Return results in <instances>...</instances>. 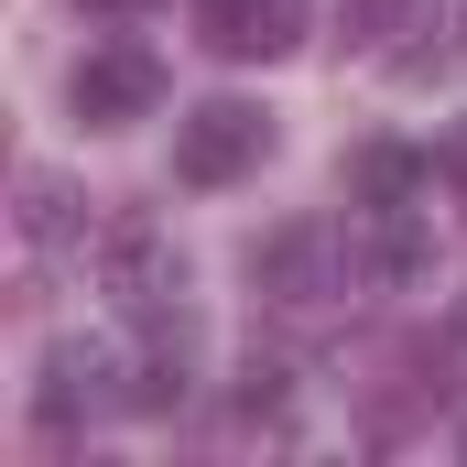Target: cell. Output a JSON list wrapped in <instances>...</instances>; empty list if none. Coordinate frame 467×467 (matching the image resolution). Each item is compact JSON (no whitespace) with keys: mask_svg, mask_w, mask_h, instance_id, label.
Listing matches in <instances>:
<instances>
[{"mask_svg":"<svg viewBox=\"0 0 467 467\" xmlns=\"http://www.w3.org/2000/svg\"><path fill=\"white\" fill-rule=\"evenodd\" d=\"M250 283L272 294V305H294V316H316V305H337L358 283V250L348 229H327V218H294V229H272L250 250Z\"/></svg>","mask_w":467,"mask_h":467,"instance_id":"6da1fadb","label":"cell"},{"mask_svg":"<svg viewBox=\"0 0 467 467\" xmlns=\"http://www.w3.org/2000/svg\"><path fill=\"white\" fill-rule=\"evenodd\" d=\"M119 402H130V348L119 337H55L44 348V391H33L44 435H77V424H99Z\"/></svg>","mask_w":467,"mask_h":467,"instance_id":"7a4b0ae2","label":"cell"},{"mask_svg":"<svg viewBox=\"0 0 467 467\" xmlns=\"http://www.w3.org/2000/svg\"><path fill=\"white\" fill-rule=\"evenodd\" d=\"M99 272H109V294L130 316H185V250H174V229L109 218V229H99Z\"/></svg>","mask_w":467,"mask_h":467,"instance_id":"3957f363","label":"cell"},{"mask_svg":"<svg viewBox=\"0 0 467 467\" xmlns=\"http://www.w3.org/2000/svg\"><path fill=\"white\" fill-rule=\"evenodd\" d=\"M66 99H77L88 130H130V119L163 109V55H152V44H99V55H77Z\"/></svg>","mask_w":467,"mask_h":467,"instance_id":"277c9868","label":"cell"},{"mask_svg":"<svg viewBox=\"0 0 467 467\" xmlns=\"http://www.w3.org/2000/svg\"><path fill=\"white\" fill-rule=\"evenodd\" d=\"M261 152H272V119L250 109V99H207V109L174 119V174L185 185H239Z\"/></svg>","mask_w":467,"mask_h":467,"instance_id":"5b68a950","label":"cell"},{"mask_svg":"<svg viewBox=\"0 0 467 467\" xmlns=\"http://www.w3.org/2000/svg\"><path fill=\"white\" fill-rule=\"evenodd\" d=\"M196 33L229 66H272V55L305 44V0H196Z\"/></svg>","mask_w":467,"mask_h":467,"instance_id":"8992f818","label":"cell"},{"mask_svg":"<svg viewBox=\"0 0 467 467\" xmlns=\"http://www.w3.org/2000/svg\"><path fill=\"white\" fill-rule=\"evenodd\" d=\"M348 250H358V283H413L435 261V218L424 207H348Z\"/></svg>","mask_w":467,"mask_h":467,"instance_id":"52a82bcc","label":"cell"},{"mask_svg":"<svg viewBox=\"0 0 467 467\" xmlns=\"http://www.w3.org/2000/svg\"><path fill=\"white\" fill-rule=\"evenodd\" d=\"M22 250H33V261L88 250V196H77L66 174H22Z\"/></svg>","mask_w":467,"mask_h":467,"instance_id":"ba28073f","label":"cell"},{"mask_svg":"<svg viewBox=\"0 0 467 467\" xmlns=\"http://www.w3.org/2000/svg\"><path fill=\"white\" fill-rule=\"evenodd\" d=\"M424 185H435L424 152H402V141H369L358 152V207H424Z\"/></svg>","mask_w":467,"mask_h":467,"instance_id":"9c48e42d","label":"cell"},{"mask_svg":"<svg viewBox=\"0 0 467 467\" xmlns=\"http://www.w3.org/2000/svg\"><path fill=\"white\" fill-rule=\"evenodd\" d=\"M283 402H294V369H283V358H250V369H239V413H250V424H283Z\"/></svg>","mask_w":467,"mask_h":467,"instance_id":"30bf717a","label":"cell"},{"mask_svg":"<svg viewBox=\"0 0 467 467\" xmlns=\"http://www.w3.org/2000/svg\"><path fill=\"white\" fill-rule=\"evenodd\" d=\"M413 11H424V22H457V33H467V0H413Z\"/></svg>","mask_w":467,"mask_h":467,"instance_id":"8fae6325","label":"cell"},{"mask_svg":"<svg viewBox=\"0 0 467 467\" xmlns=\"http://www.w3.org/2000/svg\"><path fill=\"white\" fill-rule=\"evenodd\" d=\"M446 174H457V185H467V130H457V141H446Z\"/></svg>","mask_w":467,"mask_h":467,"instance_id":"7c38bea8","label":"cell"},{"mask_svg":"<svg viewBox=\"0 0 467 467\" xmlns=\"http://www.w3.org/2000/svg\"><path fill=\"white\" fill-rule=\"evenodd\" d=\"M77 11H152V0H77Z\"/></svg>","mask_w":467,"mask_h":467,"instance_id":"4fadbf2b","label":"cell"}]
</instances>
